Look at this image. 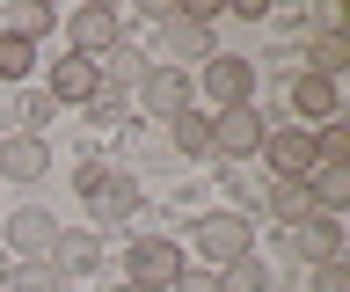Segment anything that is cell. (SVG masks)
I'll return each mask as SVG.
<instances>
[{
    "label": "cell",
    "mask_w": 350,
    "mask_h": 292,
    "mask_svg": "<svg viewBox=\"0 0 350 292\" xmlns=\"http://www.w3.org/2000/svg\"><path fill=\"white\" fill-rule=\"evenodd\" d=\"M262 161H270V183H306V168H314V132L306 124H262Z\"/></svg>",
    "instance_id": "1"
},
{
    "label": "cell",
    "mask_w": 350,
    "mask_h": 292,
    "mask_svg": "<svg viewBox=\"0 0 350 292\" xmlns=\"http://www.w3.org/2000/svg\"><path fill=\"white\" fill-rule=\"evenodd\" d=\"M197 256L204 263H241V256H256V226H248V212H204L197 220Z\"/></svg>",
    "instance_id": "2"
},
{
    "label": "cell",
    "mask_w": 350,
    "mask_h": 292,
    "mask_svg": "<svg viewBox=\"0 0 350 292\" xmlns=\"http://www.w3.org/2000/svg\"><path fill=\"white\" fill-rule=\"evenodd\" d=\"M183 256H175V241H131V256H124V285H139V292H168L175 278H183Z\"/></svg>",
    "instance_id": "3"
},
{
    "label": "cell",
    "mask_w": 350,
    "mask_h": 292,
    "mask_svg": "<svg viewBox=\"0 0 350 292\" xmlns=\"http://www.w3.org/2000/svg\"><path fill=\"white\" fill-rule=\"evenodd\" d=\"M204 95H212L219 110H241V103L256 95V66L234 59V51H212V59H204Z\"/></svg>",
    "instance_id": "4"
},
{
    "label": "cell",
    "mask_w": 350,
    "mask_h": 292,
    "mask_svg": "<svg viewBox=\"0 0 350 292\" xmlns=\"http://www.w3.org/2000/svg\"><path fill=\"white\" fill-rule=\"evenodd\" d=\"M66 37H73V51H81V59H103V51L117 44V8H103V0L73 8V15H66Z\"/></svg>",
    "instance_id": "5"
},
{
    "label": "cell",
    "mask_w": 350,
    "mask_h": 292,
    "mask_svg": "<svg viewBox=\"0 0 350 292\" xmlns=\"http://www.w3.org/2000/svg\"><path fill=\"white\" fill-rule=\"evenodd\" d=\"M44 95H51V103H95V95H103V81H95V59H81V51L51 59V73H44Z\"/></svg>",
    "instance_id": "6"
},
{
    "label": "cell",
    "mask_w": 350,
    "mask_h": 292,
    "mask_svg": "<svg viewBox=\"0 0 350 292\" xmlns=\"http://www.w3.org/2000/svg\"><path fill=\"white\" fill-rule=\"evenodd\" d=\"M262 146V117L241 103V110H219L212 117V154H226V161H248Z\"/></svg>",
    "instance_id": "7"
},
{
    "label": "cell",
    "mask_w": 350,
    "mask_h": 292,
    "mask_svg": "<svg viewBox=\"0 0 350 292\" xmlns=\"http://www.w3.org/2000/svg\"><path fill=\"white\" fill-rule=\"evenodd\" d=\"M284 103L306 117V132H314V124H328V117H343V95H336V81H321V73H292Z\"/></svg>",
    "instance_id": "8"
},
{
    "label": "cell",
    "mask_w": 350,
    "mask_h": 292,
    "mask_svg": "<svg viewBox=\"0 0 350 292\" xmlns=\"http://www.w3.org/2000/svg\"><path fill=\"white\" fill-rule=\"evenodd\" d=\"M51 241H59V220H51V212H37V204H22L15 220H8V248H15L22 263H44V256H51Z\"/></svg>",
    "instance_id": "9"
},
{
    "label": "cell",
    "mask_w": 350,
    "mask_h": 292,
    "mask_svg": "<svg viewBox=\"0 0 350 292\" xmlns=\"http://www.w3.org/2000/svg\"><path fill=\"white\" fill-rule=\"evenodd\" d=\"M37 176H51V146L37 132L0 139V183H37Z\"/></svg>",
    "instance_id": "10"
},
{
    "label": "cell",
    "mask_w": 350,
    "mask_h": 292,
    "mask_svg": "<svg viewBox=\"0 0 350 292\" xmlns=\"http://www.w3.org/2000/svg\"><path fill=\"white\" fill-rule=\"evenodd\" d=\"M204 66V59H212V23H197V15H183V8H175L168 15V66L183 73V66Z\"/></svg>",
    "instance_id": "11"
},
{
    "label": "cell",
    "mask_w": 350,
    "mask_h": 292,
    "mask_svg": "<svg viewBox=\"0 0 350 292\" xmlns=\"http://www.w3.org/2000/svg\"><path fill=\"white\" fill-rule=\"evenodd\" d=\"M139 95H146V110H153V117H183V110H190V73H175V66H146Z\"/></svg>",
    "instance_id": "12"
},
{
    "label": "cell",
    "mask_w": 350,
    "mask_h": 292,
    "mask_svg": "<svg viewBox=\"0 0 350 292\" xmlns=\"http://www.w3.org/2000/svg\"><path fill=\"white\" fill-rule=\"evenodd\" d=\"M292 248H299L306 263H343V226L328 220V212H314V220L292 226Z\"/></svg>",
    "instance_id": "13"
},
{
    "label": "cell",
    "mask_w": 350,
    "mask_h": 292,
    "mask_svg": "<svg viewBox=\"0 0 350 292\" xmlns=\"http://www.w3.org/2000/svg\"><path fill=\"white\" fill-rule=\"evenodd\" d=\"M44 263L59 270V278H81V270L103 263V241H95V234H73V226H59V241H51V256H44Z\"/></svg>",
    "instance_id": "14"
},
{
    "label": "cell",
    "mask_w": 350,
    "mask_h": 292,
    "mask_svg": "<svg viewBox=\"0 0 350 292\" xmlns=\"http://www.w3.org/2000/svg\"><path fill=\"white\" fill-rule=\"evenodd\" d=\"M306 198H314V212H328V220H336V212L350 204V168L314 161V168H306Z\"/></svg>",
    "instance_id": "15"
},
{
    "label": "cell",
    "mask_w": 350,
    "mask_h": 292,
    "mask_svg": "<svg viewBox=\"0 0 350 292\" xmlns=\"http://www.w3.org/2000/svg\"><path fill=\"white\" fill-rule=\"evenodd\" d=\"M88 212H95V220H131V212H139V183H131L124 168H109L103 190L88 198Z\"/></svg>",
    "instance_id": "16"
},
{
    "label": "cell",
    "mask_w": 350,
    "mask_h": 292,
    "mask_svg": "<svg viewBox=\"0 0 350 292\" xmlns=\"http://www.w3.org/2000/svg\"><path fill=\"white\" fill-rule=\"evenodd\" d=\"M51 29H59V8H44V0H22L15 15H8V37H22V44H37Z\"/></svg>",
    "instance_id": "17"
},
{
    "label": "cell",
    "mask_w": 350,
    "mask_h": 292,
    "mask_svg": "<svg viewBox=\"0 0 350 292\" xmlns=\"http://www.w3.org/2000/svg\"><path fill=\"white\" fill-rule=\"evenodd\" d=\"M270 212H278L284 226L314 220V198H306V183H270Z\"/></svg>",
    "instance_id": "18"
},
{
    "label": "cell",
    "mask_w": 350,
    "mask_h": 292,
    "mask_svg": "<svg viewBox=\"0 0 350 292\" xmlns=\"http://www.w3.org/2000/svg\"><path fill=\"white\" fill-rule=\"evenodd\" d=\"M343 66H350V44H343V37H314V51H306V66H299V73H321V81H336Z\"/></svg>",
    "instance_id": "19"
},
{
    "label": "cell",
    "mask_w": 350,
    "mask_h": 292,
    "mask_svg": "<svg viewBox=\"0 0 350 292\" xmlns=\"http://www.w3.org/2000/svg\"><path fill=\"white\" fill-rule=\"evenodd\" d=\"M212 278H219V292H270V270H262L256 256H241V263L212 270Z\"/></svg>",
    "instance_id": "20"
},
{
    "label": "cell",
    "mask_w": 350,
    "mask_h": 292,
    "mask_svg": "<svg viewBox=\"0 0 350 292\" xmlns=\"http://www.w3.org/2000/svg\"><path fill=\"white\" fill-rule=\"evenodd\" d=\"M8 292H66V278L51 263H15L8 270Z\"/></svg>",
    "instance_id": "21"
},
{
    "label": "cell",
    "mask_w": 350,
    "mask_h": 292,
    "mask_svg": "<svg viewBox=\"0 0 350 292\" xmlns=\"http://www.w3.org/2000/svg\"><path fill=\"white\" fill-rule=\"evenodd\" d=\"M168 124H175V146H183V154H212V117L183 110V117H168Z\"/></svg>",
    "instance_id": "22"
},
{
    "label": "cell",
    "mask_w": 350,
    "mask_h": 292,
    "mask_svg": "<svg viewBox=\"0 0 350 292\" xmlns=\"http://www.w3.org/2000/svg\"><path fill=\"white\" fill-rule=\"evenodd\" d=\"M29 66H37V44H22V37L0 29V81H29Z\"/></svg>",
    "instance_id": "23"
},
{
    "label": "cell",
    "mask_w": 350,
    "mask_h": 292,
    "mask_svg": "<svg viewBox=\"0 0 350 292\" xmlns=\"http://www.w3.org/2000/svg\"><path fill=\"white\" fill-rule=\"evenodd\" d=\"M314 292H350V263H314Z\"/></svg>",
    "instance_id": "24"
},
{
    "label": "cell",
    "mask_w": 350,
    "mask_h": 292,
    "mask_svg": "<svg viewBox=\"0 0 350 292\" xmlns=\"http://www.w3.org/2000/svg\"><path fill=\"white\" fill-rule=\"evenodd\" d=\"M168 292H219V278H212V270H183Z\"/></svg>",
    "instance_id": "25"
},
{
    "label": "cell",
    "mask_w": 350,
    "mask_h": 292,
    "mask_svg": "<svg viewBox=\"0 0 350 292\" xmlns=\"http://www.w3.org/2000/svg\"><path fill=\"white\" fill-rule=\"evenodd\" d=\"M59 110V103H51V95H29V103H22V124H44V117Z\"/></svg>",
    "instance_id": "26"
},
{
    "label": "cell",
    "mask_w": 350,
    "mask_h": 292,
    "mask_svg": "<svg viewBox=\"0 0 350 292\" xmlns=\"http://www.w3.org/2000/svg\"><path fill=\"white\" fill-rule=\"evenodd\" d=\"M117 292H139V285H117Z\"/></svg>",
    "instance_id": "27"
},
{
    "label": "cell",
    "mask_w": 350,
    "mask_h": 292,
    "mask_svg": "<svg viewBox=\"0 0 350 292\" xmlns=\"http://www.w3.org/2000/svg\"><path fill=\"white\" fill-rule=\"evenodd\" d=\"M0 278H8V270H0Z\"/></svg>",
    "instance_id": "28"
}]
</instances>
